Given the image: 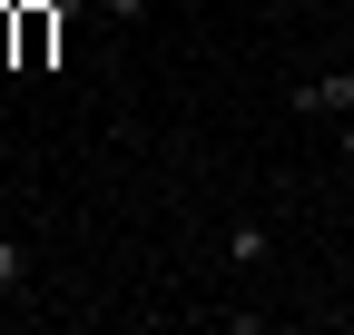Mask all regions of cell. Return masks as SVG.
I'll list each match as a JSON object with an SVG mask.
<instances>
[{"label": "cell", "mask_w": 354, "mask_h": 335, "mask_svg": "<svg viewBox=\"0 0 354 335\" xmlns=\"http://www.w3.org/2000/svg\"><path fill=\"white\" fill-rule=\"evenodd\" d=\"M295 118H354V69H315V79H295Z\"/></svg>", "instance_id": "cell-1"}, {"label": "cell", "mask_w": 354, "mask_h": 335, "mask_svg": "<svg viewBox=\"0 0 354 335\" xmlns=\"http://www.w3.org/2000/svg\"><path fill=\"white\" fill-rule=\"evenodd\" d=\"M266 257H276V237H266L256 217H236V227H227V266H236V276H256Z\"/></svg>", "instance_id": "cell-2"}, {"label": "cell", "mask_w": 354, "mask_h": 335, "mask_svg": "<svg viewBox=\"0 0 354 335\" xmlns=\"http://www.w3.org/2000/svg\"><path fill=\"white\" fill-rule=\"evenodd\" d=\"M0 296H30V237L0 227Z\"/></svg>", "instance_id": "cell-3"}, {"label": "cell", "mask_w": 354, "mask_h": 335, "mask_svg": "<svg viewBox=\"0 0 354 335\" xmlns=\"http://www.w3.org/2000/svg\"><path fill=\"white\" fill-rule=\"evenodd\" d=\"M99 10H109V20H128V30H138V20H148V0H99Z\"/></svg>", "instance_id": "cell-4"}, {"label": "cell", "mask_w": 354, "mask_h": 335, "mask_svg": "<svg viewBox=\"0 0 354 335\" xmlns=\"http://www.w3.org/2000/svg\"><path fill=\"white\" fill-rule=\"evenodd\" d=\"M335 168H354V118H335Z\"/></svg>", "instance_id": "cell-5"}, {"label": "cell", "mask_w": 354, "mask_h": 335, "mask_svg": "<svg viewBox=\"0 0 354 335\" xmlns=\"http://www.w3.org/2000/svg\"><path fill=\"white\" fill-rule=\"evenodd\" d=\"M335 325H354V296H344V306H335Z\"/></svg>", "instance_id": "cell-6"}, {"label": "cell", "mask_w": 354, "mask_h": 335, "mask_svg": "<svg viewBox=\"0 0 354 335\" xmlns=\"http://www.w3.org/2000/svg\"><path fill=\"white\" fill-rule=\"evenodd\" d=\"M344 50H354V20H344Z\"/></svg>", "instance_id": "cell-7"}]
</instances>
